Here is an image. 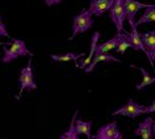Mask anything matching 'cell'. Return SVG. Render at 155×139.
<instances>
[{
  "instance_id": "cell-1",
  "label": "cell",
  "mask_w": 155,
  "mask_h": 139,
  "mask_svg": "<svg viewBox=\"0 0 155 139\" xmlns=\"http://www.w3.org/2000/svg\"><path fill=\"white\" fill-rule=\"evenodd\" d=\"M0 45L4 46V56H3V64H9V62L14 61L15 58L20 57V56H32V54L28 50L26 45L22 40H19V39H12L11 42L6 44H2Z\"/></svg>"
},
{
  "instance_id": "cell-2",
  "label": "cell",
  "mask_w": 155,
  "mask_h": 139,
  "mask_svg": "<svg viewBox=\"0 0 155 139\" xmlns=\"http://www.w3.org/2000/svg\"><path fill=\"white\" fill-rule=\"evenodd\" d=\"M92 26H93L92 14L89 12L88 9H83L78 15H76V16L73 18V24H72V36L70 37V40H72L73 37H76L78 34L89 30Z\"/></svg>"
},
{
  "instance_id": "cell-3",
  "label": "cell",
  "mask_w": 155,
  "mask_h": 139,
  "mask_svg": "<svg viewBox=\"0 0 155 139\" xmlns=\"http://www.w3.org/2000/svg\"><path fill=\"white\" fill-rule=\"evenodd\" d=\"M19 84H20V93H19L18 98H20V96L22 94V92L25 90L34 91V90L37 88V84H36L35 77H34V72H32V56H30V60L28 62V65L20 71Z\"/></svg>"
},
{
  "instance_id": "cell-4",
  "label": "cell",
  "mask_w": 155,
  "mask_h": 139,
  "mask_svg": "<svg viewBox=\"0 0 155 139\" xmlns=\"http://www.w3.org/2000/svg\"><path fill=\"white\" fill-rule=\"evenodd\" d=\"M147 113H148V107L147 106L138 104L132 98H129L128 103L125 106L112 112V116H125V117H129V118H137L138 116L147 114Z\"/></svg>"
},
{
  "instance_id": "cell-5",
  "label": "cell",
  "mask_w": 155,
  "mask_h": 139,
  "mask_svg": "<svg viewBox=\"0 0 155 139\" xmlns=\"http://www.w3.org/2000/svg\"><path fill=\"white\" fill-rule=\"evenodd\" d=\"M109 16L117 28V32H127L124 30V20L127 19L123 0H115L109 10Z\"/></svg>"
},
{
  "instance_id": "cell-6",
  "label": "cell",
  "mask_w": 155,
  "mask_h": 139,
  "mask_svg": "<svg viewBox=\"0 0 155 139\" xmlns=\"http://www.w3.org/2000/svg\"><path fill=\"white\" fill-rule=\"evenodd\" d=\"M124 3V9H125V15H127V20L130 25V28H137L135 25V15L140 9H147L149 8L151 4H144L140 3L138 0H123Z\"/></svg>"
},
{
  "instance_id": "cell-7",
  "label": "cell",
  "mask_w": 155,
  "mask_h": 139,
  "mask_svg": "<svg viewBox=\"0 0 155 139\" xmlns=\"http://www.w3.org/2000/svg\"><path fill=\"white\" fill-rule=\"evenodd\" d=\"M122 138V133L118 128L117 122H112L106 125L101 127L96 135H93V139H119Z\"/></svg>"
},
{
  "instance_id": "cell-8",
  "label": "cell",
  "mask_w": 155,
  "mask_h": 139,
  "mask_svg": "<svg viewBox=\"0 0 155 139\" xmlns=\"http://www.w3.org/2000/svg\"><path fill=\"white\" fill-rule=\"evenodd\" d=\"M115 0H91L89 2V12L94 16H102L106 11L110 10Z\"/></svg>"
},
{
  "instance_id": "cell-9",
  "label": "cell",
  "mask_w": 155,
  "mask_h": 139,
  "mask_svg": "<svg viewBox=\"0 0 155 139\" xmlns=\"http://www.w3.org/2000/svg\"><path fill=\"white\" fill-rule=\"evenodd\" d=\"M141 40L144 42V46L148 52V58L151 64V67L154 68V58H155V30H150L141 35Z\"/></svg>"
},
{
  "instance_id": "cell-10",
  "label": "cell",
  "mask_w": 155,
  "mask_h": 139,
  "mask_svg": "<svg viewBox=\"0 0 155 139\" xmlns=\"http://www.w3.org/2000/svg\"><path fill=\"white\" fill-rule=\"evenodd\" d=\"M153 124L154 121L151 117H148L144 119V122H141L138 128L134 131V134L138 137H141V139H153L154 132H153Z\"/></svg>"
},
{
  "instance_id": "cell-11",
  "label": "cell",
  "mask_w": 155,
  "mask_h": 139,
  "mask_svg": "<svg viewBox=\"0 0 155 139\" xmlns=\"http://www.w3.org/2000/svg\"><path fill=\"white\" fill-rule=\"evenodd\" d=\"M99 37H101V34L98 31H96L92 36V40H91V50H89V54L87 55L86 58H83L82 61H80L77 64V67L81 68V70H86V67L91 64L94 55H96V50H97V46H98V41H99Z\"/></svg>"
},
{
  "instance_id": "cell-12",
  "label": "cell",
  "mask_w": 155,
  "mask_h": 139,
  "mask_svg": "<svg viewBox=\"0 0 155 139\" xmlns=\"http://www.w3.org/2000/svg\"><path fill=\"white\" fill-rule=\"evenodd\" d=\"M122 62L119 58H117L115 56H113V55H110L109 52H106V54H96L94 55V57H93V60H92V62L89 64L87 67H86V70H84V72L86 73H89V72H92L93 70H94V67L97 66V64H99V62Z\"/></svg>"
},
{
  "instance_id": "cell-13",
  "label": "cell",
  "mask_w": 155,
  "mask_h": 139,
  "mask_svg": "<svg viewBox=\"0 0 155 139\" xmlns=\"http://www.w3.org/2000/svg\"><path fill=\"white\" fill-rule=\"evenodd\" d=\"M128 37H129V41H130V47L134 50H139V51H143L147 56V48L144 46V42L141 40V35L138 32L137 28H132V32H128Z\"/></svg>"
},
{
  "instance_id": "cell-14",
  "label": "cell",
  "mask_w": 155,
  "mask_h": 139,
  "mask_svg": "<svg viewBox=\"0 0 155 139\" xmlns=\"http://www.w3.org/2000/svg\"><path fill=\"white\" fill-rule=\"evenodd\" d=\"M120 37H122V32H118L117 35H115L113 39L103 42L101 45L97 46V50H96V54H106V52H109L110 50H115V47L118 46L119 41H120Z\"/></svg>"
},
{
  "instance_id": "cell-15",
  "label": "cell",
  "mask_w": 155,
  "mask_h": 139,
  "mask_svg": "<svg viewBox=\"0 0 155 139\" xmlns=\"http://www.w3.org/2000/svg\"><path fill=\"white\" fill-rule=\"evenodd\" d=\"M74 129L77 132V134H83L87 137V139H93V135L91 134V129H92V121L88 122H83L82 119H76L74 122Z\"/></svg>"
},
{
  "instance_id": "cell-16",
  "label": "cell",
  "mask_w": 155,
  "mask_h": 139,
  "mask_svg": "<svg viewBox=\"0 0 155 139\" xmlns=\"http://www.w3.org/2000/svg\"><path fill=\"white\" fill-rule=\"evenodd\" d=\"M155 21V4L150 5L149 8L145 9L144 14L139 18V20L135 22L137 28L141 24H150V22H154Z\"/></svg>"
},
{
  "instance_id": "cell-17",
  "label": "cell",
  "mask_w": 155,
  "mask_h": 139,
  "mask_svg": "<svg viewBox=\"0 0 155 139\" xmlns=\"http://www.w3.org/2000/svg\"><path fill=\"white\" fill-rule=\"evenodd\" d=\"M84 52L73 54V52H66L63 55H50V57L56 62H70V61H78V58L83 57Z\"/></svg>"
},
{
  "instance_id": "cell-18",
  "label": "cell",
  "mask_w": 155,
  "mask_h": 139,
  "mask_svg": "<svg viewBox=\"0 0 155 139\" xmlns=\"http://www.w3.org/2000/svg\"><path fill=\"white\" fill-rule=\"evenodd\" d=\"M133 68H137V70H139L140 72H141V76H143V80H141V82H139L138 84H137V90H143L144 87H147V86H149V84H151V83H154L155 82V76H151V74H149L148 73V71L145 70V68H141V67H137V66H132Z\"/></svg>"
},
{
  "instance_id": "cell-19",
  "label": "cell",
  "mask_w": 155,
  "mask_h": 139,
  "mask_svg": "<svg viewBox=\"0 0 155 139\" xmlns=\"http://www.w3.org/2000/svg\"><path fill=\"white\" fill-rule=\"evenodd\" d=\"M77 114H78V112H76L74 114H73L72 122H71V124H70V128L60 137V139H80V138H78V134H77V132H76V129H74V122H76V119H77Z\"/></svg>"
},
{
  "instance_id": "cell-20",
  "label": "cell",
  "mask_w": 155,
  "mask_h": 139,
  "mask_svg": "<svg viewBox=\"0 0 155 139\" xmlns=\"http://www.w3.org/2000/svg\"><path fill=\"white\" fill-rule=\"evenodd\" d=\"M130 47V41H129V37H128V32H122V37H120V41L118 44V46L115 47V51L118 54L123 55L125 52V50Z\"/></svg>"
},
{
  "instance_id": "cell-21",
  "label": "cell",
  "mask_w": 155,
  "mask_h": 139,
  "mask_svg": "<svg viewBox=\"0 0 155 139\" xmlns=\"http://www.w3.org/2000/svg\"><path fill=\"white\" fill-rule=\"evenodd\" d=\"M0 36L9 37V34H8L6 26H5V24L3 22V18H2V16H0Z\"/></svg>"
},
{
  "instance_id": "cell-22",
  "label": "cell",
  "mask_w": 155,
  "mask_h": 139,
  "mask_svg": "<svg viewBox=\"0 0 155 139\" xmlns=\"http://www.w3.org/2000/svg\"><path fill=\"white\" fill-rule=\"evenodd\" d=\"M45 2V4L47 5V6H52V5H57V4H60L62 0H44Z\"/></svg>"
},
{
  "instance_id": "cell-23",
  "label": "cell",
  "mask_w": 155,
  "mask_h": 139,
  "mask_svg": "<svg viewBox=\"0 0 155 139\" xmlns=\"http://www.w3.org/2000/svg\"><path fill=\"white\" fill-rule=\"evenodd\" d=\"M148 113H154L155 114V99L151 102L150 106H148Z\"/></svg>"
},
{
  "instance_id": "cell-24",
  "label": "cell",
  "mask_w": 155,
  "mask_h": 139,
  "mask_svg": "<svg viewBox=\"0 0 155 139\" xmlns=\"http://www.w3.org/2000/svg\"><path fill=\"white\" fill-rule=\"evenodd\" d=\"M153 132H154V135H155V121H154V124H153Z\"/></svg>"
},
{
  "instance_id": "cell-25",
  "label": "cell",
  "mask_w": 155,
  "mask_h": 139,
  "mask_svg": "<svg viewBox=\"0 0 155 139\" xmlns=\"http://www.w3.org/2000/svg\"><path fill=\"white\" fill-rule=\"evenodd\" d=\"M119 139H124V138H123V137H122V138H119Z\"/></svg>"
},
{
  "instance_id": "cell-26",
  "label": "cell",
  "mask_w": 155,
  "mask_h": 139,
  "mask_svg": "<svg viewBox=\"0 0 155 139\" xmlns=\"http://www.w3.org/2000/svg\"><path fill=\"white\" fill-rule=\"evenodd\" d=\"M154 61H155V58H154Z\"/></svg>"
}]
</instances>
